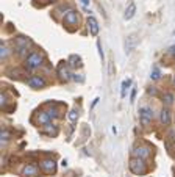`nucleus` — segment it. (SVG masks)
I'll return each instance as SVG.
<instances>
[{
    "instance_id": "nucleus-26",
    "label": "nucleus",
    "mask_w": 175,
    "mask_h": 177,
    "mask_svg": "<svg viewBox=\"0 0 175 177\" xmlns=\"http://www.w3.org/2000/svg\"><path fill=\"white\" fill-rule=\"evenodd\" d=\"M169 54H170V55H173V57H175V45H173V47H170V49H169Z\"/></svg>"
},
{
    "instance_id": "nucleus-15",
    "label": "nucleus",
    "mask_w": 175,
    "mask_h": 177,
    "mask_svg": "<svg viewBox=\"0 0 175 177\" xmlns=\"http://www.w3.org/2000/svg\"><path fill=\"white\" fill-rule=\"evenodd\" d=\"M135 14H136V3H135V2H130L128 6H127V10H125L123 19H125V20H130Z\"/></svg>"
},
{
    "instance_id": "nucleus-14",
    "label": "nucleus",
    "mask_w": 175,
    "mask_h": 177,
    "mask_svg": "<svg viewBox=\"0 0 175 177\" xmlns=\"http://www.w3.org/2000/svg\"><path fill=\"white\" fill-rule=\"evenodd\" d=\"M170 121H172V116H170L169 108H163L161 113H160V122H161L163 125H169Z\"/></svg>"
},
{
    "instance_id": "nucleus-24",
    "label": "nucleus",
    "mask_w": 175,
    "mask_h": 177,
    "mask_svg": "<svg viewBox=\"0 0 175 177\" xmlns=\"http://www.w3.org/2000/svg\"><path fill=\"white\" fill-rule=\"evenodd\" d=\"M69 119H70L72 122H77V119H78V113L75 111V110H72V111L69 113Z\"/></svg>"
},
{
    "instance_id": "nucleus-17",
    "label": "nucleus",
    "mask_w": 175,
    "mask_h": 177,
    "mask_svg": "<svg viewBox=\"0 0 175 177\" xmlns=\"http://www.w3.org/2000/svg\"><path fill=\"white\" fill-rule=\"evenodd\" d=\"M173 100H175V97H173L172 93H164V96H163V102L166 104V107H170V105L173 104Z\"/></svg>"
},
{
    "instance_id": "nucleus-30",
    "label": "nucleus",
    "mask_w": 175,
    "mask_h": 177,
    "mask_svg": "<svg viewBox=\"0 0 175 177\" xmlns=\"http://www.w3.org/2000/svg\"><path fill=\"white\" fill-rule=\"evenodd\" d=\"M173 85H175V77H173Z\"/></svg>"
},
{
    "instance_id": "nucleus-3",
    "label": "nucleus",
    "mask_w": 175,
    "mask_h": 177,
    "mask_svg": "<svg viewBox=\"0 0 175 177\" xmlns=\"http://www.w3.org/2000/svg\"><path fill=\"white\" fill-rule=\"evenodd\" d=\"M139 119H141L144 127H148L153 121V110L148 107H141L139 108Z\"/></svg>"
},
{
    "instance_id": "nucleus-19",
    "label": "nucleus",
    "mask_w": 175,
    "mask_h": 177,
    "mask_svg": "<svg viewBox=\"0 0 175 177\" xmlns=\"http://www.w3.org/2000/svg\"><path fill=\"white\" fill-rule=\"evenodd\" d=\"M0 138H2V144H6L13 136H11V133H10L8 130H2V133H0Z\"/></svg>"
},
{
    "instance_id": "nucleus-11",
    "label": "nucleus",
    "mask_w": 175,
    "mask_h": 177,
    "mask_svg": "<svg viewBox=\"0 0 175 177\" xmlns=\"http://www.w3.org/2000/svg\"><path fill=\"white\" fill-rule=\"evenodd\" d=\"M88 27H89L91 36H97L98 35V20L94 16H89L88 17Z\"/></svg>"
},
{
    "instance_id": "nucleus-10",
    "label": "nucleus",
    "mask_w": 175,
    "mask_h": 177,
    "mask_svg": "<svg viewBox=\"0 0 175 177\" xmlns=\"http://www.w3.org/2000/svg\"><path fill=\"white\" fill-rule=\"evenodd\" d=\"M58 75H60V79L63 80V82H69L70 80V72H69V66L67 64H64V63H61L60 66H58Z\"/></svg>"
},
{
    "instance_id": "nucleus-22",
    "label": "nucleus",
    "mask_w": 175,
    "mask_h": 177,
    "mask_svg": "<svg viewBox=\"0 0 175 177\" xmlns=\"http://www.w3.org/2000/svg\"><path fill=\"white\" fill-rule=\"evenodd\" d=\"M8 102H10V100H8V96L3 93V94H2V97H0V104H2V108H5Z\"/></svg>"
},
{
    "instance_id": "nucleus-6",
    "label": "nucleus",
    "mask_w": 175,
    "mask_h": 177,
    "mask_svg": "<svg viewBox=\"0 0 175 177\" xmlns=\"http://www.w3.org/2000/svg\"><path fill=\"white\" fill-rule=\"evenodd\" d=\"M64 24L69 25V27H77L78 25V16H77V11L73 10H69L64 16Z\"/></svg>"
},
{
    "instance_id": "nucleus-18",
    "label": "nucleus",
    "mask_w": 175,
    "mask_h": 177,
    "mask_svg": "<svg viewBox=\"0 0 175 177\" xmlns=\"http://www.w3.org/2000/svg\"><path fill=\"white\" fill-rule=\"evenodd\" d=\"M130 85H131V80H130V79L122 82V86H120V97H122V99H125V96H127V88H128Z\"/></svg>"
},
{
    "instance_id": "nucleus-29",
    "label": "nucleus",
    "mask_w": 175,
    "mask_h": 177,
    "mask_svg": "<svg viewBox=\"0 0 175 177\" xmlns=\"http://www.w3.org/2000/svg\"><path fill=\"white\" fill-rule=\"evenodd\" d=\"M50 2H56V0H50Z\"/></svg>"
},
{
    "instance_id": "nucleus-8",
    "label": "nucleus",
    "mask_w": 175,
    "mask_h": 177,
    "mask_svg": "<svg viewBox=\"0 0 175 177\" xmlns=\"http://www.w3.org/2000/svg\"><path fill=\"white\" fill-rule=\"evenodd\" d=\"M41 169L45 172V174H55L56 172V163H55V160H44L42 163H41Z\"/></svg>"
},
{
    "instance_id": "nucleus-13",
    "label": "nucleus",
    "mask_w": 175,
    "mask_h": 177,
    "mask_svg": "<svg viewBox=\"0 0 175 177\" xmlns=\"http://www.w3.org/2000/svg\"><path fill=\"white\" fill-rule=\"evenodd\" d=\"M52 119H53V118L50 116L48 111H39V113H38V118H36V121H38L39 125H45V124H48Z\"/></svg>"
},
{
    "instance_id": "nucleus-23",
    "label": "nucleus",
    "mask_w": 175,
    "mask_h": 177,
    "mask_svg": "<svg viewBox=\"0 0 175 177\" xmlns=\"http://www.w3.org/2000/svg\"><path fill=\"white\" fill-rule=\"evenodd\" d=\"M97 49H98L100 60H102V63H103V61H105V55H103V50H102V44H100V41H97Z\"/></svg>"
},
{
    "instance_id": "nucleus-25",
    "label": "nucleus",
    "mask_w": 175,
    "mask_h": 177,
    "mask_svg": "<svg viewBox=\"0 0 175 177\" xmlns=\"http://www.w3.org/2000/svg\"><path fill=\"white\" fill-rule=\"evenodd\" d=\"M130 99H131L130 102L133 104V102H135V99H136V86H133V88H131V96H130Z\"/></svg>"
},
{
    "instance_id": "nucleus-20",
    "label": "nucleus",
    "mask_w": 175,
    "mask_h": 177,
    "mask_svg": "<svg viewBox=\"0 0 175 177\" xmlns=\"http://www.w3.org/2000/svg\"><path fill=\"white\" fill-rule=\"evenodd\" d=\"M8 54H10V49H8L5 44H2V47H0V58H2V60H6Z\"/></svg>"
},
{
    "instance_id": "nucleus-1",
    "label": "nucleus",
    "mask_w": 175,
    "mask_h": 177,
    "mask_svg": "<svg viewBox=\"0 0 175 177\" xmlns=\"http://www.w3.org/2000/svg\"><path fill=\"white\" fill-rule=\"evenodd\" d=\"M44 63V55L39 54V52H33L27 57V60H25V67L27 69H39Z\"/></svg>"
},
{
    "instance_id": "nucleus-9",
    "label": "nucleus",
    "mask_w": 175,
    "mask_h": 177,
    "mask_svg": "<svg viewBox=\"0 0 175 177\" xmlns=\"http://www.w3.org/2000/svg\"><path fill=\"white\" fill-rule=\"evenodd\" d=\"M136 44H138V35L133 33L127 38V41H125V54H131L135 50V47H136Z\"/></svg>"
},
{
    "instance_id": "nucleus-21",
    "label": "nucleus",
    "mask_w": 175,
    "mask_h": 177,
    "mask_svg": "<svg viewBox=\"0 0 175 177\" xmlns=\"http://www.w3.org/2000/svg\"><path fill=\"white\" fill-rule=\"evenodd\" d=\"M150 77H152V80H158L160 77H161V72H160V69L155 66L153 67V71H152V75H150Z\"/></svg>"
},
{
    "instance_id": "nucleus-4",
    "label": "nucleus",
    "mask_w": 175,
    "mask_h": 177,
    "mask_svg": "<svg viewBox=\"0 0 175 177\" xmlns=\"http://www.w3.org/2000/svg\"><path fill=\"white\" fill-rule=\"evenodd\" d=\"M30 44H31V41H30L28 38L19 36V38H16V41H14V49H16V52H17L19 55H22V54L27 52V49H28Z\"/></svg>"
},
{
    "instance_id": "nucleus-16",
    "label": "nucleus",
    "mask_w": 175,
    "mask_h": 177,
    "mask_svg": "<svg viewBox=\"0 0 175 177\" xmlns=\"http://www.w3.org/2000/svg\"><path fill=\"white\" fill-rule=\"evenodd\" d=\"M45 135H50V136H56L58 135V127L56 125H53V124H45L44 125V130H42Z\"/></svg>"
},
{
    "instance_id": "nucleus-2",
    "label": "nucleus",
    "mask_w": 175,
    "mask_h": 177,
    "mask_svg": "<svg viewBox=\"0 0 175 177\" xmlns=\"http://www.w3.org/2000/svg\"><path fill=\"white\" fill-rule=\"evenodd\" d=\"M128 166H130V171H131L133 174H136V175H142V174L147 172V165H145L144 158L135 157V158L130 160V165H128Z\"/></svg>"
},
{
    "instance_id": "nucleus-7",
    "label": "nucleus",
    "mask_w": 175,
    "mask_h": 177,
    "mask_svg": "<svg viewBox=\"0 0 175 177\" xmlns=\"http://www.w3.org/2000/svg\"><path fill=\"white\" fill-rule=\"evenodd\" d=\"M133 157H138V158H148L150 157V147L147 146H138L133 149Z\"/></svg>"
},
{
    "instance_id": "nucleus-5",
    "label": "nucleus",
    "mask_w": 175,
    "mask_h": 177,
    "mask_svg": "<svg viewBox=\"0 0 175 177\" xmlns=\"http://www.w3.org/2000/svg\"><path fill=\"white\" fill-rule=\"evenodd\" d=\"M27 83H28V86L33 88V89H42V88H45V85H47L45 79L41 77V75H31V77L27 79Z\"/></svg>"
},
{
    "instance_id": "nucleus-27",
    "label": "nucleus",
    "mask_w": 175,
    "mask_h": 177,
    "mask_svg": "<svg viewBox=\"0 0 175 177\" xmlns=\"http://www.w3.org/2000/svg\"><path fill=\"white\" fill-rule=\"evenodd\" d=\"M80 2H81L83 6H88V5H89V0H80Z\"/></svg>"
},
{
    "instance_id": "nucleus-12",
    "label": "nucleus",
    "mask_w": 175,
    "mask_h": 177,
    "mask_svg": "<svg viewBox=\"0 0 175 177\" xmlns=\"http://www.w3.org/2000/svg\"><path fill=\"white\" fill-rule=\"evenodd\" d=\"M38 172H39V169H38L36 165H27L23 168V171H22V175L23 177H36Z\"/></svg>"
},
{
    "instance_id": "nucleus-28",
    "label": "nucleus",
    "mask_w": 175,
    "mask_h": 177,
    "mask_svg": "<svg viewBox=\"0 0 175 177\" xmlns=\"http://www.w3.org/2000/svg\"><path fill=\"white\" fill-rule=\"evenodd\" d=\"M148 94H153V96H155V94H156V89H155V88H152V89H148Z\"/></svg>"
}]
</instances>
